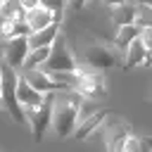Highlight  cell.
I'll return each instance as SVG.
<instances>
[{"mask_svg":"<svg viewBox=\"0 0 152 152\" xmlns=\"http://www.w3.org/2000/svg\"><path fill=\"white\" fill-rule=\"evenodd\" d=\"M81 109H83V97L74 90L59 93L52 100V128L57 133V138H69L74 135L78 119H81Z\"/></svg>","mask_w":152,"mask_h":152,"instance_id":"6da1fadb","label":"cell"},{"mask_svg":"<svg viewBox=\"0 0 152 152\" xmlns=\"http://www.w3.org/2000/svg\"><path fill=\"white\" fill-rule=\"evenodd\" d=\"M17 86H19V74L12 71L7 64H0V100H2V107L7 109V114L12 116L14 124H26L24 109L19 104V97H17Z\"/></svg>","mask_w":152,"mask_h":152,"instance_id":"7a4b0ae2","label":"cell"},{"mask_svg":"<svg viewBox=\"0 0 152 152\" xmlns=\"http://www.w3.org/2000/svg\"><path fill=\"white\" fill-rule=\"evenodd\" d=\"M71 90L78 93L81 97H104L107 95L104 74L93 69V66H88V64H78V69L74 71Z\"/></svg>","mask_w":152,"mask_h":152,"instance_id":"3957f363","label":"cell"},{"mask_svg":"<svg viewBox=\"0 0 152 152\" xmlns=\"http://www.w3.org/2000/svg\"><path fill=\"white\" fill-rule=\"evenodd\" d=\"M76 69H78V62L74 57L71 48L66 45V38L59 33L57 40L50 45V57H48L43 71H48L52 76H59V74H74Z\"/></svg>","mask_w":152,"mask_h":152,"instance_id":"277c9868","label":"cell"},{"mask_svg":"<svg viewBox=\"0 0 152 152\" xmlns=\"http://www.w3.org/2000/svg\"><path fill=\"white\" fill-rule=\"evenodd\" d=\"M119 50L109 43H93L86 48L83 52V64L97 69V71H109V69H116L119 66Z\"/></svg>","mask_w":152,"mask_h":152,"instance_id":"5b68a950","label":"cell"},{"mask_svg":"<svg viewBox=\"0 0 152 152\" xmlns=\"http://www.w3.org/2000/svg\"><path fill=\"white\" fill-rule=\"evenodd\" d=\"M52 100H55V95H48V100L38 109H24L26 124H28L36 142H40L45 131H48V126H52Z\"/></svg>","mask_w":152,"mask_h":152,"instance_id":"8992f818","label":"cell"},{"mask_svg":"<svg viewBox=\"0 0 152 152\" xmlns=\"http://www.w3.org/2000/svg\"><path fill=\"white\" fill-rule=\"evenodd\" d=\"M24 78H26V83H28L33 90H38L40 95H52V93H66V90H71L66 83L57 81L52 74H48V71H43V69L26 71Z\"/></svg>","mask_w":152,"mask_h":152,"instance_id":"52a82bcc","label":"cell"},{"mask_svg":"<svg viewBox=\"0 0 152 152\" xmlns=\"http://www.w3.org/2000/svg\"><path fill=\"white\" fill-rule=\"evenodd\" d=\"M133 135L131 126L124 121V119H112L107 126H104V147L107 152H124V145L126 140Z\"/></svg>","mask_w":152,"mask_h":152,"instance_id":"ba28073f","label":"cell"},{"mask_svg":"<svg viewBox=\"0 0 152 152\" xmlns=\"http://www.w3.org/2000/svg\"><path fill=\"white\" fill-rule=\"evenodd\" d=\"M31 48H28V38H12L5 43L2 48V64H7L12 71H19L28 57Z\"/></svg>","mask_w":152,"mask_h":152,"instance_id":"9c48e42d","label":"cell"},{"mask_svg":"<svg viewBox=\"0 0 152 152\" xmlns=\"http://www.w3.org/2000/svg\"><path fill=\"white\" fill-rule=\"evenodd\" d=\"M107 116H109V109H93V112H88V114H81L78 126H76V131H74V138H76V140H88V138L107 121Z\"/></svg>","mask_w":152,"mask_h":152,"instance_id":"30bf717a","label":"cell"},{"mask_svg":"<svg viewBox=\"0 0 152 152\" xmlns=\"http://www.w3.org/2000/svg\"><path fill=\"white\" fill-rule=\"evenodd\" d=\"M138 14H140L138 5H133V2H114L112 5V24L116 28L138 24Z\"/></svg>","mask_w":152,"mask_h":152,"instance_id":"8fae6325","label":"cell"},{"mask_svg":"<svg viewBox=\"0 0 152 152\" xmlns=\"http://www.w3.org/2000/svg\"><path fill=\"white\" fill-rule=\"evenodd\" d=\"M17 97H19V104H21V109H38V107H40V104L48 100V95H40L38 90H33V88L26 83V78H24V76H19Z\"/></svg>","mask_w":152,"mask_h":152,"instance_id":"7c38bea8","label":"cell"},{"mask_svg":"<svg viewBox=\"0 0 152 152\" xmlns=\"http://www.w3.org/2000/svg\"><path fill=\"white\" fill-rule=\"evenodd\" d=\"M59 33H62V31H59V24H50L48 28L36 31V33H31V36H28V48H31V50L50 48V45L57 40V36H59Z\"/></svg>","mask_w":152,"mask_h":152,"instance_id":"4fadbf2b","label":"cell"},{"mask_svg":"<svg viewBox=\"0 0 152 152\" xmlns=\"http://www.w3.org/2000/svg\"><path fill=\"white\" fill-rule=\"evenodd\" d=\"M145 57H147V48L140 43V38H135V40L128 45V50L124 52V69L128 71V69H133V66H142V64H145Z\"/></svg>","mask_w":152,"mask_h":152,"instance_id":"5bb4252c","label":"cell"},{"mask_svg":"<svg viewBox=\"0 0 152 152\" xmlns=\"http://www.w3.org/2000/svg\"><path fill=\"white\" fill-rule=\"evenodd\" d=\"M140 36V24H133V26H124V28H116V36H114V48L116 50H128V45Z\"/></svg>","mask_w":152,"mask_h":152,"instance_id":"9a60e30c","label":"cell"},{"mask_svg":"<svg viewBox=\"0 0 152 152\" xmlns=\"http://www.w3.org/2000/svg\"><path fill=\"white\" fill-rule=\"evenodd\" d=\"M48 57H50V48H40V50H31V52H28V57H26V62H24V69H26V71H36V69H40V66H45V62H48Z\"/></svg>","mask_w":152,"mask_h":152,"instance_id":"2e32d148","label":"cell"},{"mask_svg":"<svg viewBox=\"0 0 152 152\" xmlns=\"http://www.w3.org/2000/svg\"><path fill=\"white\" fill-rule=\"evenodd\" d=\"M124 152H152V138L147 135H131L124 145Z\"/></svg>","mask_w":152,"mask_h":152,"instance_id":"e0dca14e","label":"cell"},{"mask_svg":"<svg viewBox=\"0 0 152 152\" xmlns=\"http://www.w3.org/2000/svg\"><path fill=\"white\" fill-rule=\"evenodd\" d=\"M138 24L140 26H152V5L150 2H142V5H138Z\"/></svg>","mask_w":152,"mask_h":152,"instance_id":"ac0fdd59","label":"cell"},{"mask_svg":"<svg viewBox=\"0 0 152 152\" xmlns=\"http://www.w3.org/2000/svg\"><path fill=\"white\" fill-rule=\"evenodd\" d=\"M140 43L147 48V52L152 50V26H140Z\"/></svg>","mask_w":152,"mask_h":152,"instance_id":"d6986e66","label":"cell"},{"mask_svg":"<svg viewBox=\"0 0 152 152\" xmlns=\"http://www.w3.org/2000/svg\"><path fill=\"white\" fill-rule=\"evenodd\" d=\"M142 66H152V50L147 52V57H145V64H142Z\"/></svg>","mask_w":152,"mask_h":152,"instance_id":"ffe728a7","label":"cell"},{"mask_svg":"<svg viewBox=\"0 0 152 152\" xmlns=\"http://www.w3.org/2000/svg\"><path fill=\"white\" fill-rule=\"evenodd\" d=\"M0 107H2V100H0Z\"/></svg>","mask_w":152,"mask_h":152,"instance_id":"44dd1931","label":"cell"},{"mask_svg":"<svg viewBox=\"0 0 152 152\" xmlns=\"http://www.w3.org/2000/svg\"><path fill=\"white\" fill-rule=\"evenodd\" d=\"M150 95H152V90H150Z\"/></svg>","mask_w":152,"mask_h":152,"instance_id":"7402d4cb","label":"cell"}]
</instances>
